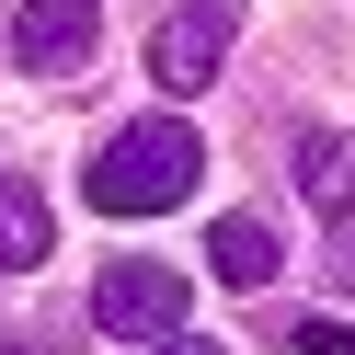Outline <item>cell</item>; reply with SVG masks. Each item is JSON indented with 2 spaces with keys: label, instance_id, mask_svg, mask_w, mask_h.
I'll return each instance as SVG.
<instances>
[{
  "label": "cell",
  "instance_id": "277c9868",
  "mask_svg": "<svg viewBox=\"0 0 355 355\" xmlns=\"http://www.w3.org/2000/svg\"><path fill=\"white\" fill-rule=\"evenodd\" d=\"M12 58H24L35 80H69L103 58V0H24L12 12Z\"/></svg>",
  "mask_w": 355,
  "mask_h": 355
},
{
  "label": "cell",
  "instance_id": "6da1fadb",
  "mask_svg": "<svg viewBox=\"0 0 355 355\" xmlns=\"http://www.w3.org/2000/svg\"><path fill=\"white\" fill-rule=\"evenodd\" d=\"M195 172H207V149H195V126L184 115H149V126H126L115 149L92 161V207L103 218H161V207H184L195 195Z\"/></svg>",
  "mask_w": 355,
  "mask_h": 355
},
{
  "label": "cell",
  "instance_id": "7a4b0ae2",
  "mask_svg": "<svg viewBox=\"0 0 355 355\" xmlns=\"http://www.w3.org/2000/svg\"><path fill=\"white\" fill-rule=\"evenodd\" d=\"M184 309H195V286L172 275V263H149V252L103 263V286H92V321L115 332V344H161V332H184Z\"/></svg>",
  "mask_w": 355,
  "mask_h": 355
},
{
  "label": "cell",
  "instance_id": "8992f818",
  "mask_svg": "<svg viewBox=\"0 0 355 355\" xmlns=\"http://www.w3.org/2000/svg\"><path fill=\"white\" fill-rule=\"evenodd\" d=\"M58 252V218L35 184H0V275H35V263Z\"/></svg>",
  "mask_w": 355,
  "mask_h": 355
},
{
  "label": "cell",
  "instance_id": "3957f363",
  "mask_svg": "<svg viewBox=\"0 0 355 355\" xmlns=\"http://www.w3.org/2000/svg\"><path fill=\"white\" fill-rule=\"evenodd\" d=\"M230 35H241V0H184V12L149 35V80H161L172 103H184V92H207V80H218V58H230Z\"/></svg>",
  "mask_w": 355,
  "mask_h": 355
},
{
  "label": "cell",
  "instance_id": "ba28073f",
  "mask_svg": "<svg viewBox=\"0 0 355 355\" xmlns=\"http://www.w3.org/2000/svg\"><path fill=\"white\" fill-rule=\"evenodd\" d=\"M298 355H355V332H344V321H309V332H298Z\"/></svg>",
  "mask_w": 355,
  "mask_h": 355
},
{
  "label": "cell",
  "instance_id": "52a82bcc",
  "mask_svg": "<svg viewBox=\"0 0 355 355\" xmlns=\"http://www.w3.org/2000/svg\"><path fill=\"white\" fill-rule=\"evenodd\" d=\"M298 195H309L321 218H344V207H355V149L332 138V126H309V138H298Z\"/></svg>",
  "mask_w": 355,
  "mask_h": 355
},
{
  "label": "cell",
  "instance_id": "5b68a950",
  "mask_svg": "<svg viewBox=\"0 0 355 355\" xmlns=\"http://www.w3.org/2000/svg\"><path fill=\"white\" fill-rule=\"evenodd\" d=\"M207 263L230 286H275L286 275V230H275V218H218V230H207Z\"/></svg>",
  "mask_w": 355,
  "mask_h": 355
},
{
  "label": "cell",
  "instance_id": "9c48e42d",
  "mask_svg": "<svg viewBox=\"0 0 355 355\" xmlns=\"http://www.w3.org/2000/svg\"><path fill=\"white\" fill-rule=\"evenodd\" d=\"M149 355H218V344H195V332H161V344H149Z\"/></svg>",
  "mask_w": 355,
  "mask_h": 355
},
{
  "label": "cell",
  "instance_id": "30bf717a",
  "mask_svg": "<svg viewBox=\"0 0 355 355\" xmlns=\"http://www.w3.org/2000/svg\"><path fill=\"white\" fill-rule=\"evenodd\" d=\"M0 355H24V344H12V332H0Z\"/></svg>",
  "mask_w": 355,
  "mask_h": 355
}]
</instances>
